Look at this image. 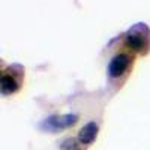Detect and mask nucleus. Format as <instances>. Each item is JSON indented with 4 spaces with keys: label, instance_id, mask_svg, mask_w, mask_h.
<instances>
[{
    "label": "nucleus",
    "instance_id": "obj_1",
    "mask_svg": "<svg viewBox=\"0 0 150 150\" xmlns=\"http://www.w3.org/2000/svg\"><path fill=\"white\" fill-rule=\"evenodd\" d=\"M125 44H126V47L131 48L132 51L144 53L150 47V32H149L147 26H144V24H141V23L134 26L126 33Z\"/></svg>",
    "mask_w": 150,
    "mask_h": 150
},
{
    "label": "nucleus",
    "instance_id": "obj_2",
    "mask_svg": "<svg viewBox=\"0 0 150 150\" xmlns=\"http://www.w3.org/2000/svg\"><path fill=\"white\" fill-rule=\"evenodd\" d=\"M77 122H78L77 114H60V116L54 114V116L47 117L41 123V128L44 131H48V132H57V131L68 129V128L74 126Z\"/></svg>",
    "mask_w": 150,
    "mask_h": 150
},
{
    "label": "nucleus",
    "instance_id": "obj_3",
    "mask_svg": "<svg viewBox=\"0 0 150 150\" xmlns=\"http://www.w3.org/2000/svg\"><path fill=\"white\" fill-rule=\"evenodd\" d=\"M131 63V57L125 53L116 54L114 57L111 59L110 65H108V75L111 78H119L126 72V69L129 68Z\"/></svg>",
    "mask_w": 150,
    "mask_h": 150
},
{
    "label": "nucleus",
    "instance_id": "obj_4",
    "mask_svg": "<svg viewBox=\"0 0 150 150\" xmlns=\"http://www.w3.org/2000/svg\"><path fill=\"white\" fill-rule=\"evenodd\" d=\"M98 132H99V126L96 122H89L86 123L84 126L80 129L78 132V141L83 144V146H90L98 137Z\"/></svg>",
    "mask_w": 150,
    "mask_h": 150
},
{
    "label": "nucleus",
    "instance_id": "obj_5",
    "mask_svg": "<svg viewBox=\"0 0 150 150\" xmlns=\"http://www.w3.org/2000/svg\"><path fill=\"white\" fill-rule=\"evenodd\" d=\"M18 89H20V81L14 75H9V74L2 75V80H0V92H2L3 96L15 93Z\"/></svg>",
    "mask_w": 150,
    "mask_h": 150
},
{
    "label": "nucleus",
    "instance_id": "obj_6",
    "mask_svg": "<svg viewBox=\"0 0 150 150\" xmlns=\"http://www.w3.org/2000/svg\"><path fill=\"white\" fill-rule=\"evenodd\" d=\"M78 138H65L60 143V150H81Z\"/></svg>",
    "mask_w": 150,
    "mask_h": 150
}]
</instances>
